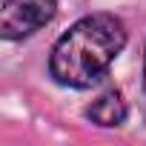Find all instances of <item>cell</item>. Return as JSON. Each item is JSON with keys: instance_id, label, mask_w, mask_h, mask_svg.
<instances>
[{"instance_id": "1", "label": "cell", "mask_w": 146, "mask_h": 146, "mask_svg": "<svg viewBox=\"0 0 146 146\" xmlns=\"http://www.w3.org/2000/svg\"><path fill=\"white\" fill-rule=\"evenodd\" d=\"M126 46V26L106 12L86 15L69 32L60 35V40L52 49L49 72L60 86L69 89H89L98 83L115 57Z\"/></svg>"}, {"instance_id": "2", "label": "cell", "mask_w": 146, "mask_h": 146, "mask_svg": "<svg viewBox=\"0 0 146 146\" xmlns=\"http://www.w3.org/2000/svg\"><path fill=\"white\" fill-rule=\"evenodd\" d=\"M57 9V0H0V35L6 40H23L40 32Z\"/></svg>"}, {"instance_id": "3", "label": "cell", "mask_w": 146, "mask_h": 146, "mask_svg": "<svg viewBox=\"0 0 146 146\" xmlns=\"http://www.w3.org/2000/svg\"><path fill=\"white\" fill-rule=\"evenodd\" d=\"M86 117L103 129H115L126 120V100L117 89H106L103 95H98L89 109H86Z\"/></svg>"}, {"instance_id": "4", "label": "cell", "mask_w": 146, "mask_h": 146, "mask_svg": "<svg viewBox=\"0 0 146 146\" xmlns=\"http://www.w3.org/2000/svg\"><path fill=\"white\" fill-rule=\"evenodd\" d=\"M143 89H146V57H143Z\"/></svg>"}]
</instances>
